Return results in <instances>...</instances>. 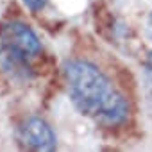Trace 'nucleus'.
<instances>
[{
	"instance_id": "1",
	"label": "nucleus",
	"mask_w": 152,
	"mask_h": 152,
	"mask_svg": "<svg viewBox=\"0 0 152 152\" xmlns=\"http://www.w3.org/2000/svg\"><path fill=\"white\" fill-rule=\"evenodd\" d=\"M68 95L83 115L102 125L116 127L129 118L127 99L115 90L107 75L88 59H68L63 64Z\"/></svg>"
},
{
	"instance_id": "2",
	"label": "nucleus",
	"mask_w": 152,
	"mask_h": 152,
	"mask_svg": "<svg viewBox=\"0 0 152 152\" xmlns=\"http://www.w3.org/2000/svg\"><path fill=\"white\" fill-rule=\"evenodd\" d=\"M0 43L7 45L27 57H36L41 52V41L31 25L20 20H9L0 25Z\"/></svg>"
},
{
	"instance_id": "3",
	"label": "nucleus",
	"mask_w": 152,
	"mask_h": 152,
	"mask_svg": "<svg viewBox=\"0 0 152 152\" xmlns=\"http://www.w3.org/2000/svg\"><path fill=\"white\" fill-rule=\"evenodd\" d=\"M18 141L32 150H54L57 138L50 124L39 116H27L16 129Z\"/></svg>"
},
{
	"instance_id": "4",
	"label": "nucleus",
	"mask_w": 152,
	"mask_h": 152,
	"mask_svg": "<svg viewBox=\"0 0 152 152\" xmlns=\"http://www.w3.org/2000/svg\"><path fill=\"white\" fill-rule=\"evenodd\" d=\"M31 57L0 43V72L15 83H29L34 79V70L29 63Z\"/></svg>"
},
{
	"instance_id": "5",
	"label": "nucleus",
	"mask_w": 152,
	"mask_h": 152,
	"mask_svg": "<svg viewBox=\"0 0 152 152\" xmlns=\"http://www.w3.org/2000/svg\"><path fill=\"white\" fill-rule=\"evenodd\" d=\"M143 81H145L148 97H150V100H152V63H148V64L143 66Z\"/></svg>"
},
{
	"instance_id": "6",
	"label": "nucleus",
	"mask_w": 152,
	"mask_h": 152,
	"mask_svg": "<svg viewBox=\"0 0 152 152\" xmlns=\"http://www.w3.org/2000/svg\"><path fill=\"white\" fill-rule=\"evenodd\" d=\"M22 2H23L25 7H27L29 11H32V13H38V11H41V9L47 6V0H22Z\"/></svg>"
},
{
	"instance_id": "7",
	"label": "nucleus",
	"mask_w": 152,
	"mask_h": 152,
	"mask_svg": "<svg viewBox=\"0 0 152 152\" xmlns=\"http://www.w3.org/2000/svg\"><path fill=\"white\" fill-rule=\"evenodd\" d=\"M148 63H152V50L148 52Z\"/></svg>"
},
{
	"instance_id": "8",
	"label": "nucleus",
	"mask_w": 152,
	"mask_h": 152,
	"mask_svg": "<svg viewBox=\"0 0 152 152\" xmlns=\"http://www.w3.org/2000/svg\"><path fill=\"white\" fill-rule=\"evenodd\" d=\"M150 23H152V13H150Z\"/></svg>"
}]
</instances>
